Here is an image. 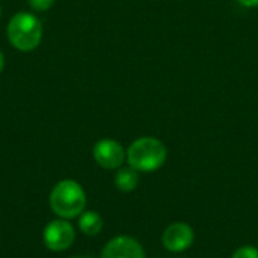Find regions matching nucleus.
<instances>
[{
	"mask_svg": "<svg viewBox=\"0 0 258 258\" xmlns=\"http://www.w3.org/2000/svg\"><path fill=\"white\" fill-rule=\"evenodd\" d=\"M86 206L83 187L74 180L59 181L50 194V207L62 219L80 216Z\"/></svg>",
	"mask_w": 258,
	"mask_h": 258,
	"instance_id": "f257e3e1",
	"label": "nucleus"
},
{
	"mask_svg": "<svg viewBox=\"0 0 258 258\" xmlns=\"http://www.w3.org/2000/svg\"><path fill=\"white\" fill-rule=\"evenodd\" d=\"M8 38L17 50L32 51L42 39V24L30 12H17L8 24Z\"/></svg>",
	"mask_w": 258,
	"mask_h": 258,
	"instance_id": "f03ea898",
	"label": "nucleus"
},
{
	"mask_svg": "<svg viewBox=\"0 0 258 258\" xmlns=\"http://www.w3.org/2000/svg\"><path fill=\"white\" fill-rule=\"evenodd\" d=\"M127 160L136 171H156L166 160V147L156 138H141L128 147Z\"/></svg>",
	"mask_w": 258,
	"mask_h": 258,
	"instance_id": "7ed1b4c3",
	"label": "nucleus"
},
{
	"mask_svg": "<svg viewBox=\"0 0 258 258\" xmlns=\"http://www.w3.org/2000/svg\"><path fill=\"white\" fill-rule=\"evenodd\" d=\"M76 233L73 225L67 219H56L51 221L42 233L44 245L50 251H65L74 242Z\"/></svg>",
	"mask_w": 258,
	"mask_h": 258,
	"instance_id": "20e7f679",
	"label": "nucleus"
},
{
	"mask_svg": "<svg viewBox=\"0 0 258 258\" xmlns=\"http://www.w3.org/2000/svg\"><path fill=\"white\" fill-rule=\"evenodd\" d=\"M94 159L106 169H116L124 163L125 151L119 142L113 139H101L94 147Z\"/></svg>",
	"mask_w": 258,
	"mask_h": 258,
	"instance_id": "39448f33",
	"label": "nucleus"
},
{
	"mask_svg": "<svg viewBox=\"0 0 258 258\" xmlns=\"http://www.w3.org/2000/svg\"><path fill=\"white\" fill-rule=\"evenodd\" d=\"M194 230L187 224L174 222L165 230L162 236V243L171 252H183L190 248V245L194 243Z\"/></svg>",
	"mask_w": 258,
	"mask_h": 258,
	"instance_id": "423d86ee",
	"label": "nucleus"
},
{
	"mask_svg": "<svg viewBox=\"0 0 258 258\" xmlns=\"http://www.w3.org/2000/svg\"><path fill=\"white\" fill-rule=\"evenodd\" d=\"M101 258H145V251L136 239L118 236L104 246Z\"/></svg>",
	"mask_w": 258,
	"mask_h": 258,
	"instance_id": "0eeeda50",
	"label": "nucleus"
},
{
	"mask_svg": "<svg viewBox=\"0 0 258 258\" xmlns=\"http://www.w3.org/2000/svg\"><path fill=\"white\" fill-rule=\"evenodd\" d=\"M139 183V175L138 171L130 168H122L116 172L115 175V186L121 192H132Z\"/></svg>",
	"mask_w": 258,
	"mask_h": 258,
	"instance_id": "6e6552de",
	"label": "nucleus"
},
{
	"mask_svg": "<svg viewBox=\"0 0 258 258\" xmlns=\"http://www.w3.org/2000/svg\"><path fill=\"white\" fill-rule=\"evenodd\" d=\"M79 227L86 236H97L103 228V219L97 212H85L80 215Z\"/></svg>",
	"mask_w": 258,
	"mask_h": 258,
	"instance_id": "1a4fd4ad",
	"label": "nucleus"
},
{
	"mask_svg": "<svg viewBox=\"0 0 258 258\" xmlns=\"http://www.w3.org/2000/svg\"><path fill=\"white\" fill-rule=\"evenodd\" d=\"M233 258H258V249L255 246H240L234 251Z\"/></svg>",
	"mask_w": 258,
	"mask_h": 258,
	"instance_id": "9d476101",
	"label": "nucleus"
},
{
	"mask_svg": "<svg viewBox=\"0 0 258 258\" xmlns=\"http://www.w3.org/2000/svg\"><path fill=\"white\" fill-rule=\"evenodd\" d=\"M54 0H29V5L33 11H38V12H44L47 9H50L53 6Z\"/></svg>",
	"mask_w": 258,
	"mask_h": 258,
	"instance_id": "9b49d317",
	"label": "nucleus"
},
{
	"mask_svg": "<svg viewBox=\"0 0 258 258\" xmlns=\"http://www.w3.org/2000/svg\"><path fill=\"white\" fill-rule=\"evenodd\" d=\"M242 6H246V8H255L258 6V0H237Z\"/></svg>",
	"mask_w": 258,
	"mask_h": 258,
	"instance_id": "f8f14e48",
	"label": "nucleus"
},
{
	"mask_svg": "<svg viewBox=\"0 0 258 258\" xmlns=\"http://www.w3.org/2000/svg\"><path fill=\"white\" fill-rule=\"evenodd\" d=\"M3 67H5V57H3V53L0 51V73L3 71Z\"/></svg>",
	"mask_w": 258,
	"mask_h": 258,
	"instance_id": "ddd939ff",
	"label": "nucleus"
},
{
	"mask_svg": "<svg viewBox=\"0 0 258 258\" xmlns=\"http://www.w3.org/2000/svg\"><path fill=\"white\" fill-rule=\"evenodd\" d=\"M74 258H88V257H74Z\"/></svg>",
	"mask_w": 258,
	"mask_h": 258,
	"instance_id": "4468645a",
	"label": "nucleus"
},
{
	"mask_svg": "<svg viewBox=\"0 0 258 258\" xmlns=\"http://www.w3.org/2000/svg\"><path fill=\"white\" fill-rule=\"evenodd\" d=\"M0 15H2V8H0Z\"/></svg>",
	"mask_w": 258,
	"mask_h": 258,
	"instance_id": "2eb2a0df",
	"label": "nucleus"
}]
</instances>
